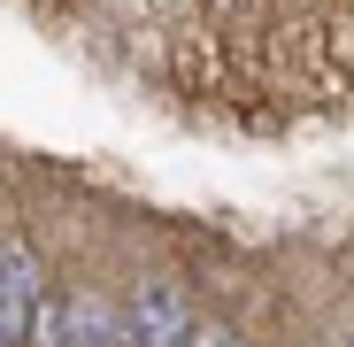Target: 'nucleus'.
Masks as SVG:
<instances>
[{
	"mask_svg": "<svg viewBox=\"0 0 354 347\" xmlns=\"http://www.w3.org/2000/svg\"><path fill=\"white\" fill-rule=\"evenodd\" d=\"M201 324L185 278H139L124 294V347H185Z\"/></svg>",
	"mask_w": 354,
	"mask_h": 347,
	"instance_id": "1",
	"label": "nucleus"
},
{
	"mask_svg": "<svg viewBox=\"0 0 354 347\" xmlns=\"http://www.w3.org/2000/svg\"><path fill=\"white\" fill-rule=\"evenodd\" d=\"M39 255L0 240V347H24L31 339V309H39Z\"/></svg>",
	"mask_w": 354,
	"mask_h": 347,
	"instance_id": "2",
	"label": "nucleus"
},
{
	"mask_svg": "<svg viewBox=\"0 0 354 347\" xmlns=\"http://www.w3.org/2000/svg\"><path fill=\"white\" fill-rule=\"evenodd\" d=\"M70 347H124V301L77 285L70 294Z\"/></svg>",
	"mask_w": 354,
	"mask_h": 347,
	"instance_id": "3",
	"label": "nucleus"
},
{
	"mask_svg": "<svg viewBox=\"0 0 354 347\" xmlns=\"http://www.w3.org/2000/svg\"><path fill=\"white\" fill-rule=\"evenodd\" d=\"M24 347H70V294H39L31 339H24Z\"/></svg>",
	"mask_w": 354,
	"mask_h": 347,
	"instance_id": "4",
	"label": "nucleus"
},
{
	"mask_svg": "<svg viewBox=\"0 0 354 347\" xmlns=\"http://www.w3.org/2000/svg\"><path fill=\"white\" fill-rule=\"evenodd\" d=\"M185 347H247V339H239V332H231V324H216V317H201Z\"/></svg>",
	"mask_w": 354,
	"mask_h": 347,
	"instance_id": "5",
	"label": "nucleus"
},
{
	"mask_svg": "<svg viewBox=\"0 0 354 347\" xmlns=\"http://www.w3.org/2000/svg\"><path fill=\"white\" fill-rule=\"evenodd\" d=\"M346 347H354V339H346Z\"/></svg>",
	"mask_w": 354,
	"mask_h": 347,
	"instance_id": "6",
	"label": "nucleus"
}]
</instances>
